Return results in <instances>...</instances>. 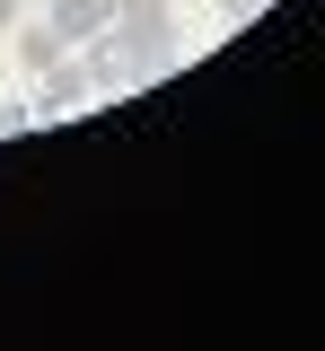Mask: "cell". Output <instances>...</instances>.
<instances>
[{"mask_svg": "<svg viewBox=\"0 0 325 351\" xmlns=\"http://www.w3.org/2000/svg\"><path fill=\"white\" fill-rule=\"evenodd\" d=\"M88 80H97V88H132V80H149V62L106 27V36H88Z\"/></svg>", "mask_w": 325, "mask_h": 351, "instance_id": "cell-1", "label": "cell"}, {"mask_svg": "<svg viewBox=\"0 0 325 351\" xmlns=\"http://www.w3.org/2000/svg\"><path fill=\"white\" fill-rule=\"evenodd\" d=\"M88 97H97V80H88V62H71V53H62V62H53V71H45V97H36V106H45V114H80Z\"/></svg>", "mask_w": 325, "mask_h": 351, "instance_id": "cell-2", "label": "cell"}, {"mask_svg": "<svg viewBox=\"0 0 325 351\" xmlns=\"http://www.w3.org/2000/svg\"><path fill=\"white\" fill-rule=\"evenodd\" d=\"M53 27H62L71 44H88V36L115 27V0H53Z\"/></svg>", "mask_w": 325, "mask_h": 351, "instance_id": "cell-3", "label": "cell"}, {"mask_svg": "<svg viewBox=\"0 0 325 351\" xmlns=\"http://www.w3.org/2000/svg\"><path fill=\"white\" fill-rule=\"evenodd\" d=\"M62 53H71V36H62V27H27V36H18V62H27L36 80H45V71L62 62Z\"/></svg>", "mask_w": 325, "mask_h": 351, "instance_id": "cell-4", "label": "cell"}, {"mask_svg": "<svg viewBox=\"0 0 325 351\" xmlns=\"http://www.w3.org/2000/svg\"><path fill=\"white\" fill-rule=\"evenodd\" d=\"M255 9H264V0H220V18H255Z\"/></svg>", "mask_w": 325, "mask_h": 351, "instance_id": "cell-5", "label": "cell"}, {"mask_svg": "<svg viewBox=\"0 0 325 351\" xmlns=\"http://www.w3.org/2000/svg\"><path fill=\"white\" fill-rule=\"evenodd\" d=\"M9 18H18V0H0V27H9Z\"/></svg>", "mask_w": 325, "mask_h": 351, "instance_id": "cell-6", "label": "cell"}]
</instances>
